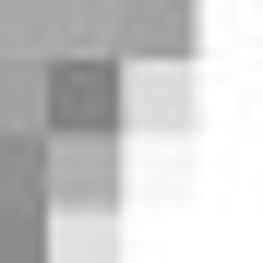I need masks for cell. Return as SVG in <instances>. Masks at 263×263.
<instances>
[{
  "instance_id": "6da1fadb",
  "label": "cell",
  "mask_w": 263,
  "mask_h": 263,
  "mask_svg": "<svg viewBox=\"0 0 263 263\" xmlns=\"http://www.w3.org/2000/svg\"><path fill=\"white\" fill-rule=\"evenodd\" d=\"M203 120V72L192 60H120V132H180Z\"/></svg>"
},
{
  "instance_id": "7a4b0ae2",
  "label": "cell",
  "mask_w": 263,
  "mask_h": 263,
  "mask_svg": "<svg viewBox=\"0 0 263 263\" xmlns=\"http://www.w3.org/2000/svg\"><path fill=\"white\" fill-rule=\"evenodd\" d=\"M48 203H120V132H48Z\"/></svg>"
},
{
  "instance_id": "3957f363",
  "label": "cell",
  "mask_w": 263,
  "mask_h": 263,
  "mask_svg": "<svg viewBox=\"0 0 263 263\" xmlns=\"http://www.w3.org/2000/svg\"><path fill=\"white\" fill-rule=\"evenodd\" d=\"M48 132H120V60H48Z\"/></svg>"
},
{
  "instance_id": "277c9868",
  "label": "cell",
  "mask_w": 263,
  "mask_h": 263,
  "mask_svg": "<svg viewBox=\"0 0 263 263\" xmlns=\"http://www.w3.org/2000/svg\"><path fill=\"white\" fill-rule=\"evenodd\" d=\"M192 48H203L192 0H132V24H120V60H192Z\"/></svg>"
},
{
  "instance_id": "5b68a950",
  "label": "cell",
  "mask_w": 263,
  "mask_h": 263,
  "mask_svg": "<svg viewBox=\"0 0 263 263\" xmlns=\"http://www.w3.org/2000/svg\"><path fill=\"white\" fill-rule=\"evenodd\" d=\"M48 263H120V203H48Z\"/></svg>"
},
{
  "instance_id": "8992f818",
  "label": "cell",
  "mask_w": 263,
  "mask_h": 263,
  "mask_svg": "<svg viewBox=\"0 0 263 263\" xmlns=\"http://www.w3.org/2000/svg\"><path fill=\"white\" fill-rule=\"evenodd\" d=\"M36 108H48V72H0V132H48Z\"/></svg>"
}]
</instances>
